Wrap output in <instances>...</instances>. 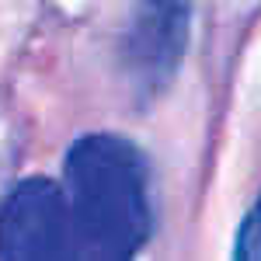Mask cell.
<instances>
[{"instance_id": "cell-1", "label": "cell", "mask_w": 261, "mask_h": 261, "mask_svg": "<svg viewBox=\"0 0 261 261\" xmlns=\"http://www.w3.org/2000/svg\"><path fill=\"white\" fill-rule=\"evenodd\" d=\"M63 199L73 258H133L153 230L150 167L140 146L115 133H91L70 146Z\"/></svg>"}, {"instance_id": "cell-2", "label": "cell", "mask_w": 261, "mask_h": 261, "mask_svg": "<svg viewBox=\"0 0 261 261\" xmlns=\"http://www.w3.org/2000/svg\"><path fill=\"white\" fill-rule=\"evenodd\" d=\"M192 35V0H129L119 66L140 101L161 98L178 77Z\"/></svg>"}, {"instance_id": "cell-3", "label": "cell", "mask_w": 261, "mask_h": 261, "mask_svg": "<svg viewBox=\"0 0 261 261\" xmlns=\"http://www.w3.org/2000/svg\"><path fill=\"white\" fill-rule=\"evenodd\" d=\"M0 258H73V230L63 188L28 178L0 202Z\"/></svg>"}, {"instance_id": "cell-4", "label": "cell", "mask_w": 261, "mask_h": 261, "mask_svg": "<svg viewBox=\"0 0 261 261\" xmlns=\"http://www.w3.org/2000/svg\"><path fill=\"white\" fill-rule=\"evenodd\" d=\"M233 254L237 258L261 261V195L254 199V205L247 209V216L241 220L237 241H233Z\"/></svg>"}]
</instances>
